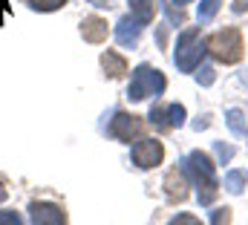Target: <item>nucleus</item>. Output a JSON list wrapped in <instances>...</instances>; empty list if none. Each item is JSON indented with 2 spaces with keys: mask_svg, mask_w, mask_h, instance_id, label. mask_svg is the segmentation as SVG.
I'll use <instances>...</instances> for the list:
<instances>
[{
  "mask_svg": "<svg viewBox=\"0 0 248 225\" xmlns=\"http://www.w3.org/2000/svg\"><path fill=\"white\" fill-rule=\"evenodd\" d=\"M185 173L193 179V185L199 188V205H211L217 199V191H219L214 162L202 150H193V153H187V159H185Z\"/></svg>",
  "mask_w": 248,
  "mask_h": 225,
  "instance_id": "1",
  "label": "nucleus"
},
{
  "mask_svg": "<svg viewBox=\"0 0 248 225\" xmlns=\"http://www.w3.org/2000/svg\"><path fill=\"white\" fill-rule=\"evenodd\" d=\"M165 87H168L165 75H162L159 69L141 64V66H136V72H133V78H130L127 98H130V101H144V98H150V96L156 98V96L165 93Z\"/></svg>",
  "mask_w": 248,
  "mask_h": 225,
  "instance_id": "2",
  "label": "nucleus"
},
{
  "mask_svg": "<svg viewBox=\"0 0 248 225\" xmlns=\"http://www.w3.org/2000/svg\"><path fill=\"white\" fill-rule=\"evenodd\" d=\"M205 49L217 58V61H222V64H237L243 58V52H246V44H243L240 29L237 26H228L222 32H214L208 38V47Z\"/></svg>",
  "mask_w": 248,
  "mask_h": 225,
  "instance_id": "3",
  "label": "nucleus"
},
{
  "mask_svg": "<svg viewBox=\"0 0 248 225\" xmlns=\"http://www.w3.org/2000/svg\"><path fill=\"white\" fill-rule=\"evenodd\" d=\"M199 35H202V29L199 26H190V29H185L179 35V41H176V55H173V61H176V66L182 72H193L199 66L202 55H205V44H202Z\"/></svg>",
  "mask_w": 248,
  "mask_h": 225,
  "instance_id": "4",
  "label": "nucleus"
},
{
  "mask_svg": "<svg viewBox=\"0 0 248 225\" xmlns=\"http://www.w3.org/2000/svg\"><path fill=\"white\" fill-rule=\"evenodd\" d=\"M162 159H165L162 142H156V139H141V142L133 145V165H136V168L150 170V168H156V165H162Z\"/></svg>",
  "mask_w": 248,
  "mask_h": 225,
  "instance_id": "5",
  "label": "nucleus"
},
{
  "mask_svg": "<svg viewBox=\"0 0 248 225\" xmlns=\"http://www.w3.org/2000/svg\"><path fill=\"white\" fill-rule=\"evenodd\" d=\"M150 124L156 130H173L185 124V107L182 104H159L150 110Z\"/></svg>",
  "mask_w": 248,
  "mask_h": 225,
  "instance_id": "6",
  "label": "nucleus"
},
{
  "mask_svg": "<svg viewBox=\"0 0 248 225\" xmlns=\"http://www.w3.org/2000/svg\"><path fill=\"white\" fill-rule=\"evenodd\" d=\"M141 130V121L139 115H130V112H116V118L110 121V136H116L119 142H133Z\"/></svg>",
  "mask_w": 248,
  "mask_h": 225,
  "instance_id": "7",
  "label": "nucleus"
},
{
  "mask_svg": "<svg viewBox=\"0 0 248 225\" xmlns=\"http://www.w3.org/2000/svg\"><path fill=\"white\" fill-rule=\"evenodd\" d=\"M29 214H32V225H66V214H63L58 205L32 202Z\"/></svg>",
  "mask_w": 248,
  "mask_h": 225,
  "instance_id": "8",
  "label": "nucleus"
},
{
  "mask_svg": "<svg viewBox=\"0 0 248 225\" xmlns=\"http://www.w3.org/2000/svg\"><path fill=\"white\" fill-rule=\"evenodd\" d=\"M141 29H144V26H141L133 15H127V17H122V20L116 23V41H119L122 47H130V49H133V47L139 44Z\"/></svg>",
  "mask_w": 248,
  "mask_h": 225,
  "instance_id": "9",
  "label": "nucleus"
},
{
  "mask_svg": "<svg viewBox=\"0 0 248 225\" xmlns=\"http://www.w3.org/2000/svg\"><path fill=\"white\" fill-rule=\"evenodd\" d=\"M165 193H168V199H173V202H185V199H187L185 168H182V170L173 168L168 176H165Z\"/></svg>",
  "mask_w": 248,
  "mask_h": 225,
  "instance_id": "10",
  "label": "nucleus"
},
{
  "mask_svg": "<svg viewBox=\"0 0 248 225\" xmlns=\"http://www.w3.org/2000/svg\"><path fill=\"white\" fill-rule=\"evenodd\" d=\"M81 35H84V41L87 44H104L107 41V20L104 17H84V23H81Z\"/></svg>",
  "mask_w": 248,
  "mask_h": 225,
  "instance_id": "11",
  "label": "nucleus"
},
{
  "mask_svg": "<svg viewBox=\"0 0 248 225\" xmlns=\"http://www.w3.org/2000/svg\"><path fill=\"white\" fill-rule=\"evenodd\" d=\"M156 0H130V15L144 26V23H150L153 20V15H156Z\"/></svg>",
  "mask_w": 248,
  "mask_h": 225,
  "instance_id": "12",
  "label": "nucleus"
},
{
  "mask_svg": "<svg viewBox=\"0 0 248 225\" xmlns=\"http://www.w3.org/2000/svg\"><path fill=\"white\" fill-rule=\"evenodd\" d=\"M101 66H104V72H107L110 78H122L124 72H127V61H124L119 52H113V49H107V52L101 55Z\"/></svg>",
  "mask_w": 248,
  "mask_h": 225,
  "instance_id": "13",
  "label": "nucleus"
},
{
  "mask_svg": "<svg viewBox=\"0 0 248 225\" xmlns=\"http://www.w3.org/2000/svg\"><path fill=\"white\" fill-rule=\"evenodd\" d=\"M225 121H228V127H231V133H234L237 139H246V136H248V127H246V115H243V110H228V112H225Z\"/></svg>",
  "mask_w": 248,
  "mask_h": 225,
  "instance_id": "14",
  "label": "nucleus"
},
{
  "mask_svg": "<svg viewBox=\"0 0 248 225\" xmlns=\"http://www.w3.org/2000/svg\"><path fill=\"white\" fill-rule=\"evenodd\" d=\"M248 185V173L246 170H231L225 176V191L228 193H243V188Z\"/></svg>",
  "mask_w": 248,
  "mask_h": 225,
  "instance_id": "15",
  "label": "nucleus"
},
{
  "mask_svg": "<svg viewBox=\"0 0 248 225\" xmlns=\"http://www.w3.org/2000/svg\"><path fill=\"white\" fill-rule=\"evenodd\" d=\"M219 6H222V0H202L199 3V23H208V20H214V15L219 12Z\"/></svg>",
  "mask_w": 248,
  "mask_h": 225,
  "instance_id": "16",
  "label": "nucleus"
},
{
  "mask_svg": "<svg viewBox=\"0 0 248 225\" xmlns=\"http://www.w3.org/2000/svg\"><path fill=\"white\" fill-rule=\"evenodd\" d=\"M29 6L38 12H55V9L66 6V0H29Z\"/></svg>",
  "mask_w": 248,
  "mask_h": 225,
  "instance_id": "17",
  "label": "nucleus"
},
{
  "mask_svg": "<svg viewBox=\"0 0 248 225\" xmlns=\"http://www.w3.org/2000/svg\"><path fill=\"white\" fill-rule=\"evenodd\" d=\"M211 225H231V208H217L211 214Z\"/></svg>",
  "mask_w": 248,
  "mask_h": 225,
  "instance_id": "18",
  "label": "nucleus"
},
{
  "mask_svg": "<svg viewBox=\"0 0 248 225\" xmlns=\"http://www.w3.org/2000/svg\"><path fill=\"white\" fill-rule=\"evenodd\" d=\"M196 78H199V84H202V87H211V84H214V78H217V75H214V66H202Z\"/></svg>",
  "mask_w": 248,
  "mask_h": 225,
  "instance_id": "19",
  "label": "nucleus"
},
{
  "mask_svg": "<svg viewBox=\"0 0 248 225\" xmlns=\"http://www.w3.org/2000/svg\"><path fill=\"white\" fill-rule=\"evenodd\" d=\"M217 156H219V165H228V162L234 159V147H228V145H217Z\"/></svg>",
  "mask_w": 248,
  "mask_h": 225,
  "instance_id": "20",
  "label": "nucleus"
},
{
  "mask_svg": "<svg viewBox=\"0 0 248 225\" xmlns=\"http://www.w3.org/2000/svg\"><path fill=\"white\" fill-rule=\"evenodd\" d=\"M165 9H168V17H170V23H185V15H182V9H176L173 3H165Z\"/></svg>",
  "mask_w": 248,
  "mask_h": 225,
  "instance_id": "21",
  "label": "nucleus"
},
{
  "mask_svg": "<svg viewBox=\"0 0 248 225\" xmlns=\"http://www.w3.org/2000/svg\"><path fill=\"white\" fill-rule=\"evenodd\" d=\"M168 225H202V223H199L193 214H179V217H173Z\"/></svg>",
  "mask_w": 248,
  "mask_h": 225,
  "instance_id": "22",
  "label": "nucleus"
},
{
  "mask_svg": "<svg viewBox=\"0 0 248 225\" xmlns=\"http://www.w3.org/2000/svg\"><path fill=\"white\" fill-rule=\"evenodd\" d=\"M0 225H23L15 211H0Z\"/></svg>",
  "mask_w": 248,
  "mask_h": 225,
  "instance_id": "23",
  "label": "nucleus"
},
{
  "mask_svg": "<svg viewBox=\"0 0 248 225\" xmlns=\"http://www.w3.org/2000/svg\"><path fill=\"white\" fill-rule=\"evenodd\" d=\"M87 3H93V6H98V9H110V6H113V0H87Z\"/></svg>",
  "mask_w": 248,
  "mask_h": 225,
  "instance_id": "24",
  "label": "nucleus"
},
{
  "mask_svg": "<svg viewBox=\"0 0 248 225\" xmlns=\"http://www.w3.org/2000/svg\"><path fill=\"white\" fill-rule=\"evenodd\" d=\"M3 199H6V188L0 185V202H3Z\"/></svg>",
  "mask_w": 248,
  "mask_h": 225,
  "instance_id": "25",
  "label": "nucleus"
},
{
  "mask_svg": "<svg viewBox=\"0 0 248 225\" xmlns=\"http://www.w3.org/2000/svg\"><path fill=\"white\" fill-rule=\"evenodd\" d=\"M176 3H190V0H176Z\"/></svg>",
  "mask_w": 248,
  "mask_h": 225,
  "instance_id": "26",
  "label": "nucleus"
}]
</instances>
